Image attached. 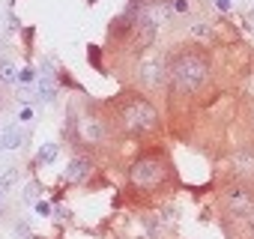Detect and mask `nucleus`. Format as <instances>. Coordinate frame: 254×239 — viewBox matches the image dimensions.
I'll return each instance as SVG.
<instances>
[{
	"label": "nucleus",
	"instance_id": "f257e3e1",
	"mask_svg": "<svg viewBox=\"0 0 254 239\" xmlns=\"http://www.w3.org/2000/svg\"><path fill=\"white\" fill-rule=\"evenodd\" d=\"M212 78V60L203 45H179L168 54V93L186 99L200 93Z\"/></svg>",
	"mask_w": 254,
	"mask_h": 239
},
{
	"label": "nucleus",
	"instance_id": "f03ea898",
	"mask_svg": "<svg viewBox=\"0 0 254 239\" xmlns=\"http://www.w3.org/2000/svg\"><path fill=\"white\" fill-rule=\"evenodd\" d=\"M173 182V165L162 147L143 149L129 165V188L138 194H159Z\"/></svg>",
	"mask_w": 254,
	"mask_h": 239
},
{
	"label": "nucleus",
	"instance_id": "7ed1b4c3",
	"mask_svg": "<svg viewBox=\"0 0 254 239\" xmlns=\"http://www.w3.org/2000/svg\"><path fill=\"white\" fill-rule=\"evenodd\" d=\"M114 126L129 135V138H143V135H153L159 132L162 126V114L159 108L147 99V96H141V93H129L117 111H114Z\"/></svg>",
	"mask_w": 254,
	"mask_h": 239
},
{
	"label": "nucleus",
	"instance_id": "20e7f679",
	"mask_svg": "<svg viewBox=\"0 0 254 239\" xmlns=\"http://www.w3.org/2000/svg\"><path fill=\"white\" fill-rule=\"evenodd\" d=\"M219 204L225 209V215L236 218V221H248L254 215V185H245V182H230L222 188L219 194Z\"/></svg>",
	"mask_w": 254,
	"mask_h": 239
},
{
	"label": "nucleus",
	"instance_id": "39448f33",
	"mask_svg": "<svg viewBox=\"0 0 254 239\" xmlns=\"http://www.w3.org/2000/svg\"><path fill=\"white\" fill-rule=\"evenodd\" d=\"M111 135V123L96 114V111H87L78 117V126H75V144H84V147H102Z\"/></svg>",
	"mask_w": 254,
	"mask_h": 239
},
{
	"label": "nucleus",
	"instance_id": "423d86ee",
	"mask_svg": "<svg viewBox=\"0 0 254 239\" xmlns=\"http://www.w3.org/2000/svg\"><path fill=\"white\" fill-rule=\"evenodd\" d=\"M138 84L150 87V90L168 84V57H162V54H156V51L143 57V60L138 63Z\"/></svg>",
	"mask_w": 254,
	"mask_h": 239
},
{
	"label": "nucleus",
	"instance_id": "0eeeda50",
	"mask_svg": "<svg viewBox=\"0 0 254 239\" xmlns=\"http://www.w3.org/2000/svg\"><path fill=\"white\" fill-rule=\"evenodd\" d=\"M227 171L236 182H245V185H254V149L242 147V149H233L230 158H227Z\"/></svg>",
	"mask_w": 254,
	"mask_h": 239
},
{
	"label": "nucleus",
	"instance_id": "6e6552de",
	"mask_svg": "<svg viewBox=\"0 0 254 239\" xmlns=\"http://www.w3.org/2000/svg\"><path fill=\"white\" fill-rule=\"evenodd\" d=\"M93 171H96V162H93L90 155L78 152V155L69 158V165H66V171H63V182H66V185H81V182H87V179L93 177Z\"/></svg>",
	"mask_w": 254,
	"mask_h": 239
},
{
	"label": "nucleus",
	"instance_id": "1a4fd4ad",
	"mask_svg": "<svg viewBox=\"0 0 254 239\" xmlns=\"http://www.w3.org/2000/svg\"><path fill=\"white\" fill-rule=\"evenodd\" d=\"M24 144H27V132L18 123H6L3 135H0V152H3V149H21Z\"/></svg>",
	"mask_w": 254,
	"mask_h": 239
},
{
	"label": "nucleus",
	"instance_id": "9d476101",
	"mask_svg": "<svg viewBox=\"0 0 254 239\" xmlns=\"http://www.w3.org/2000/svg\"><path fill=\"white\" fill-rule=\"evenodd\" d=\"M0 84H6V87L18 84V66L9 57H0Z\"/></svg>",
	"mask_w": 254,
	"mask_h": 239
},
{
	"label": "nucleus",
	"instance_id": "9b49d317",
	"mask_svg": "<svg viewBox=\"0 0 254 239\" xmlns=\"http://www.w3.org/2000/svg\"><path fill=\"white\" fill-rule=\"evenodd\" d=\"M57 152H60L57 144H42L39 152H36V165H51L54 158H57Z\"/></svg>",
	"mask_w": 254,
	"mask_h": 239
},
{
	"label": "nucleus",
	"instance_id": "f8f14e48",
	"mask_svg": "<svg viewBox=\"0 0 254 239\" xmlns=\"http://www.w3.org/2000/svg\"><path fill=\"white\" fill-rule=\"evenodd\" d=\"M21 201L24 204H36V201H42V182H27L24 185V194H21Z\"/></svg>",
	"mask_w": 254,
	"mask_h": 239
},
{
	"label": "nucleus",
	"instance_id": "ddd939ff",
	"mask_svg": "<svg viewBox=\"0 0 254 239\" xmlns=\"http://www.w3.org/2000/svg\"><path fill=\"white\" fill-rule=\"evenodd\" d=\"M18 185V168H6L3 174H0V188L3 191H12Z\"/></svg>",
	"mask_w": 254,
	"mask_h": 239
},
{
	"label": "nucleus",
	"instance_id": "4468645a",
	"mask_svg": "<svg viewBox=\"0 0 254 239\" xmlns=\"http://www.w3.org/2000/svg\"><path fill=\"white\" fill-rule=\"evenodd\" d=\"M87 63H93L96 72H105V66H102V48L99 45H90L87 48Z\"/></svg>",
	"mask_w": 254,
	"mask_h": 239
},
{
	"label": "nucleus",
	"instance_id": "2eb2a0df",
	"mask_svg": "<svg viewBox=\"0 0 254 239\" xmlns=\"http://www.w3.org/2000/svg\"><path fill=\"white\" fill-rule=\"evenodd\" d=\"M36 81H39V75H36L33 66H21L18 69V84H36Z\"/></svg>",
	"mask_w": 254,
	"mask_h": 239
},
{
	"label": "nucleus",
	"instance_id": "dca6fc26",
	"mask_svg": "<svg viewBox=\"0 0 254 239\" xmlns=\"http://www.w3.org/2000/svg\"><path fill=\"white\" fill-rule=\"evenodd\" d=\"M189 33H192L195 39H212V27H209V24H203V21L192 24V27H189Z\"/></svg>",
	"mask_w": 254,
	"mask_h": 239
},
{
	"label": "nucleus",
	"instance_id": "f3484780",
	"mask_svg": "<svg viewBox=\"0 0 254 239\" xmlns=\"http://www.w3.org/2000/svg\"><path fill=\"white\" fill-rule=\"evenodd\" d=\"M15 236H18V239H33V230H30V224H27L24 218L15 224Z\"/></svg>",
	"mask_w": 254,
	"mask_h": 239
},
{
	"label": "nucleus",
	"instance_id": "a211bd4d",
	"mask_svg": "<svg viewBox=\"0 0 254 239\" xmlns=\"http://www.w3.org/2000/svg\"><path fill=\"white\" fill-rule=\"evenodd\" d=\"M18 123H33V108H21L18 111Z\"/></svg>",
	"mask_w": 254,
	"mask_h": 239
},
{
	"label": "nucleus",
	"instance_id": "6ab92c4d",
	"mask_svg": "<svg viewBox=\"0 0 254 239\" xmlns=\"http://www.w3.org/2000/svg\"><path fill=\"white\" fill-rule=\"evenodd\" d=\"M33 207H36V212H39V215H51V204L48 201H36Z\"/></svg>",
	"mask_w": 254,
	"mask_h": 239
},
{
	"label": "nucleus",
	"instance_id": "aec40b11",
	"mask_svg": "<svg viewBox=\"0 0 254 239\" xmlns=\"http://www.w3.org/2000/svg\"><path fill=\"white\" fill-rule=\"evenodd\" d=\"M173 12H189V0H173Z\"/></svg>",
	"mask_w": 254,
	"mask_h": 239
},
{
	"label": "nucleus",
	"instance_id": "412c9836",
	"mask_svg": "<svg viewBox=\"0 0 254 239\" xmlns=\"http://www.w3.org/2000/svg\"><path fill=\"white\" fill-rule=\"evenodd\" d=\"M215 6H219L222 12H230L233 9V0H215Z\"/></svg>",
	"mask_w": 254,
	"mask_h": 239
},
{
	"label": "nucleus",
	"instance_id": "4be33fe9",
	"mask_svg": "<svg viewBox=\"0 0 254 239\" xmlns=\"http://www.w3.org/2000/svg\"><path fill=\"white\" fill-rule=\"evenodd\" d=\"M245 224H248V233H251V236H254V215H251V218H248V221H245Z\"/></svg>",
	"mask_w": 254,
	"mask_h": 239
},
{
	"label": "nucleus",
	"instance_id": "5701e85b",
	"mask_svg": "<svg viewBox=\"0 0 254 239\" xmlns=\"http://www.w3.org/2000/svg\"><path fill=\"white\" fill-rule=\"evenodd\" d=\"M3 197H6V191H3V188H0V209H3Z\"/></svg>",
	"mask_w": 254,
	"mask_h": 239
},
{
	"label": "nucleus",
	"instance_id": "b1692460",
	"mask_svg": "<svg viewBox=\"0 0 254 239\" xmlns=\"http://www.w3.org/2000/svg\"><path fill=\"white\" fill-rule=\"evenodd\" d=\"M0 135H3V126H0Z\"/></svg>",
	"mask_w": 254,
	"mask_h": 239
},
{
	"label": "nucleus",
	"instance_id": "393cba45",
	"mask_svg": "<svg viewBox=\"0 0 254 239\" xmlns=\"http://www.w3.org/2000/svg\"><path fill=\"white\" fill-rule=\"evenodd\" d=\"M251 123H254V114H251Z\"/></svg>",
	"mask_w": 254,
	"mask_h": 239
},
{
	"label": "nucleus",
	"instance_id": "a878e982",
	"mask_svg": "<svg viewBox=\"0 0 254 239\" xmlns=\"http://www.w3.org/2000/svg\"><path fill=\"white\" fill-rule=\"evenodd\" d=\"M0 45H3V39H0Z\"/></svg>",
	"mask_w": 254,
	"mask_h": 239
}]
</instances>
